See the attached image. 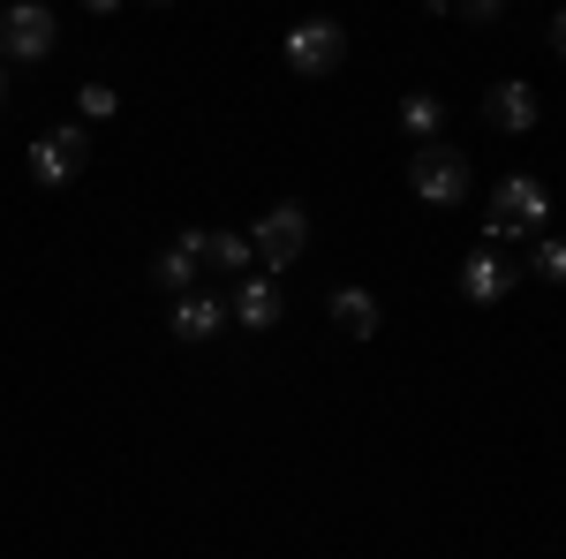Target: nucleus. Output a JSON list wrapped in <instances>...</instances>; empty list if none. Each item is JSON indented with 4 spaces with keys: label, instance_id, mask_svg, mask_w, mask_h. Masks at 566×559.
<instances>
[{
    "label": "nucleus",
    "instance_id": "nucleus-9",
    "mask_svg": "<svg viewBox=\"0 0 566 559\" xmlns=\"http://www.w3.org/2000/svg\"><path fill=\"white\" fill-rule=\"evenodd\" d=\"M514 280H522V272H514V258H499L491 242L461 258V296H469V302H506V296H514Z\"/></svg>",
    "mask_w": 566,
    "mask_h": 559
},
{
    "label": "nucleus",
    "instance_id": "nucleus-2",
    "mask_svg": "<svg viewBox=\"0 0 566 559\" xmlns=\"http://www.w3.org/2000/svg\"><path fill=\"white\" fill-rule=\"evenodd\" d=\"M469 182H476V174H469V159H461L453 144H423V152L408 159V189H416L423 205H438V213H446V205H461V197H469Z\"/></svg>",
    "mask_w": 566,
    "mask_h": 559
},
{
    "label": "nucleus",
    "instance_id": "nucleus-14",
    "mask_svg": "<svg viewBox=\"0 0 566 559\" xmlns=\"http://www.w3.org/2000/svg\"><path fill=\"white\" fill-rule=\"evenodd\" d=\"M250 258H258V250H250V235H212V242H205V265L234 272V280H250Z\"/></svg>",
    "mask_w": 566,
    "mask_h": 559
},
{
    "label": "nucleus",
    "instance_id": "nucleus-1",
    "mask_svg": "<svg viewBox=\"0 0 566 559\" xmlns=\"http://www.w3.org/2000/svg\"><path fill=\"white\" fill-rule=\"evenodd\" d=\"M552 219V189L536 174H506L499 197H491V242H522V235H544Z\"/></svg>",
    "mask_w": 566,
    "mask_h": 559
},
{
    "label": "nucleus",
    "instance_id": "nucleus-10",
    "mask_svg": "<svg viewBox=\"0 0 566 559\" xmlns=\"http://www.w3.org/2000/svg\"><path fill=\"white\" fill-rule=\"evenodd\" d=\"M280 310H287V302H280V288H272L264 272H250V280L227 296V318H242V333H272V325H280Z\"/></svg>",
    "mask_w": 566,
    "mask_h": 559
},
{
    "label": "nucleus",
    "instance_id": "nucleus-15",
    "mask_svg": "<svg viewBox=\"0 0 566 559\" xmlns=\"http://www.w3.org/2000/svg\"><path fill=\"white\" fill-rule=\"evenodd\" d=\"M528 272H536V280H552V288H566V235H552V242H536V258H528Z\"/></svg>",
    "mask_w": 566,
    "mask_h": 559
},
{
    "label": "nucleus",
    "instance_id": "nucleus-18",
    "mask_svg": "<svg viewBox=\"0 0 566 559\" xmlns=\"http://www.w3.org/2000/svg\"><path fill=\"white\" fill-rule=\"evenodd\" d=\"M0 99H8V69H0Z\"/></svg>",
    "mask_w": 566,
    "mask_h": 559
},
{
    "label": "nucleus",
    "instance_id": "nucleus-12",
    "mask_svg": "<svg viewBox=\"0 0 566 559\" xmlns=\"http://www.w3.org/2000/svg\"><path fill=\"white\" fill-rule=\"evenodd\" d=\"M333 325H340L348 341H370V333L386 325V310H378L370 288H340V296H333Z\"/></svg>",
    "mask_w": 566,
    "mask_h": 559
},
{
    "label": "nucleus",
    "instance_id": "nucleus-17",
    "mask_svg": "<svg viewBox=\"0 0 566 559\" xmlns=\"http://www.w3.org/2000/svg\"><path fill=\"white\" fill-rule=\"evenodd\" d=\"M552 53H559V61H566V8H559V15H552Z\"/></svg>",
    "mask_w": 566,
    "mask_h": 559
},
{
    "label": "nucleus",
    "instance_id": "nucleus-13",
    "mask_svg": "<svg viewBox=\"0 0 566 559\" xmlns=\"http://www.w3.org/2000/svg\"><path fill=\"white\" fill-rule=\"evenodd\" d=\"M438 122H446V106H438L431 91H416V99H400V130L416 136V152H423V144H438Z\"/></svg>",
    "mask_w": 566,
    "mask_h": 559
},
{
    "label": "nucleus",
    "instance_id": "nucleus-6",
    "mask_svg": "<svg viewBox=\"0 0 566 559\" xmlns=\"http://www.w3.org/2000/svg\"><path fill=\"white\" fill-rule=\"evenodd\" d=\"M250 250H258L272 272H280V265H295L310 250V213H303V205H272V213L250 227Z\"/></svg>",
    "mask_w": 566,
    "mask_h": 559
},
{
    "label": "nucleus",
    "instance_id": "nucleus-8",
    "mask_svg": "<svg viewBox=\"0 0 566 559\" xmlns=\"http://www.w3.org/2000/svg\"><path fill=\"white\" fill-rule=\"evenodd\" d=\"M167 325H175V341H189V348L219 341V333H227V296H205V288H189V296H175Z\"/></svg>",
    "mask_w": 566,
    "mask_h": 559
},
{
    "label": "nucleus",
    "instance_id": "nucleus-7",
    "mask_svg": "<svg viewBox=\"0 0 566 559\" xmlns=\"http://www.w3.org/2000/svg\"><path fill=\"white\" fill-rule=\"evenodd\" d=\"M483 122H491V130H506V136H522V130H536V122H544V99H536V84L506 76V84L483 91Z\"/></svg>",
    "mask_w": 566,
    "mask_h": 559
},
{
    "label": "nucleus",
    "instance_id": "nucleus-3",
    "mask_svg": "<svg viewBox=\"0 0 566 559\" xmlns=\"http://www.w3.org/2000/svg\"><path fill=\"white\" fill-rule=\"evenodd\" d=\"M61 45V15L39 8V0H15L0 8V61H45Z\"/></svg>",
    "mask_w": 566,
    "mask_h": 559
},
{
    "label": "nucleus",
    "instance_id": "nucleus-11",
    "mask_svg": "<svg viewBox=\"0 0 566 559\" xmlns=\"http://www.w3.org/2000/svg\"><path fill=\"white\" fill-rule=\"evenodd\" d=\"M205 242H212V235H197V227H189V235H181L175 250H159L151 280H159L167 296H189V288H197V272H205Z\"/></svg>",
    "mask_w": 566,
    "mask_h": 559
},
{
    "label": "nucleus",
    "instance_id": "nucleus-5",
    "mask_svg": "<svg viewBox=\"0 0 566 559\" xmlns=\"http://www.w3.org/2000/svg\"><path fill=\"white\" fill-rule=\"evenodd\" d=\"M287 61H295V76H333L348 61V31L333 15H310V23L287 31Z\"/></svg>",
    "mask_w": 566,
    "mask_h": 559
},
{
    "label": "nucleus",
    "instance_id": "nucleus-4",
    "mask_svg": "<svg viewBox=\"0 0 566 559\" xmlns=\"http://www.w3.org/2000/svg\"><path fill=\"white\" fill-rule=\"evenodd\" d=\"M91 159V130L84 122H61V130H45L39 144H31V182L39 189H69L76 174H84Z\"/></svg>",
    "mask_w": 566,
    "mask_h": 559
},
{
    "label": "nucleus",
    "instance_id": "nucleus-16",
    "mask_svg": "<svg viewBox=\"0 0 566 559\" xmlns=\"http://www.w3.org/2000/svg\"><path fill=\"white\" fill-rule=\"evenodd\" d=\"M76 106H84V122H98V114H114V91H106V84H84V99H76Z\"/></svg>",
    "mask_w": 566,
    "mask_h": 559
}]
</instances>
